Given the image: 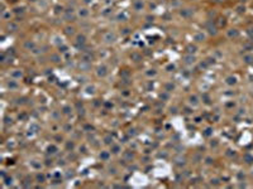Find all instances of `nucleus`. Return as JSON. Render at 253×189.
<instances>
[{
    "mask_svg": "<svg viewBox=\"0 0 253 189\" xmlns=\"http://www.w3.org/2000/svg\"><path fill=\"white\" fill-rule=\"evenodd\" d=\"M51 59L53 61V62H56V63H57V62H60V61H61V58H60V57L57 56V54H52V56H51Z\"/></svg>",
    "mask_w": 253,
    "mask_h": 189,
    "instance_id": "nucleus-17",
    "label": "nucleus"
},
{
    "mask_svg": "<svg viewBox=\"0 0 253 189\" xmlns=\"http://www.w3.org/2000/svg\"><path fill=\"white\" fill-rule=\"evenodd\" d=\"M112 141H113V139H110L109 136H108V138H105V143H106V144H110Z\"/></svg>",
    "mask_w": 253,
    "mask_h": 189,
    "instance_id": "nucleus-26",
    "label": "nucleus"
},
{
    "mask_svg": "<svg viewBox=\"0 0 253 189\" xmlns=\"http://www.w3.org/2000/svg\"><path fill=\"white\" fill-rule=\"evenodd\" d=\"M77 15L80 16V18H87L89 16V10L85 9V8H80V9L77 10Z\"/></svg>",
    "mask_w": 253,
    "mask_h": 189,
    "instance_id": "nucleus-4",
    "label": "nucleus"
},
{
    "mask_svg": "<svg viewBox=\"0 0 253 189\" xmlns=\"http://www.w3.org/2000/svg\"><path fill=\"white\" fill-rule=\"evenodd\" d=\"M11 77L13 78H20V77H23V72L19 71V69H15V71L11 72Z\"/></svg>",
    "mask_w": 253,
    "mask_h": 189,
    "instance_id": "nucleus-8",
    "label": "nucleus"
},
{
    "mask_svg": "<svg viewBox=\"0 0 253 189\" xmlns=\"http://www.w3.org/2000/svg\"><path fill=\"white\" fill-rule=\"evenodd\" d=\"M189 100H190V103L194 105V106H196V105L199 103V100H197V97H196L195 95H194V96H190V98H189Z\"/></svg>",
    "mask_w": 253,
    "mask_h": 189,
    "instance_id": "nucleus-12",
    "label": "nucleus"
},
{
    "mask_svg": "<svg viewBox=\"0 0 253 189\" xmlns=\"http://www.w3.org/2000/svg\"><path fill=\"white\" fill-rule=\"evenodd\" d=\"M194 41L195 42H202V41H205V36H204L202 33H196V34H194Z\"/></svg>",
    "mask_w": 253,
    "mask_h": 189,
    "instance_id": "nucleus-5",
    "label": "nucleus"
},
{
    "mask_svg": "<svg viewBox=\"0 0 253 189\" xmlns=\"http://www.w3.org/2000/svg\"><path fill=\"white\" fill-rule=\"evenodd\" d=\"M34 47H35L34 42L28 41V42H25V43H24V48H25V49H28V51H33V49H34Z\"/></svg>",
    "mask_w": 253,
    "mask_h": 189,
    "instance_id": "nucleus-7",
    "label": "nucleus"
},
{
    "mask_svg": "<svg viewBox=\"0 0 253 189\" xmlns=\"http://www.w3.org/2000/svg\"><path fill=\"white\" fill-rule=\"evenodd\" d=\"M63 112H65V113H67V115H68V113L71 112V108H70L68 106H66V107H63Z\"/></svg>",
    "mask_w": 253,
    "mask_h": 189,
    "instance_id": "nucleus-25",
    "label": "nucleus"
},
{
    "mask_svg": "<svg viewBox=\"0 0 253 189\" xmlns=\"http://www.w3.org/2000/svg\"><path fill=\"white\" fill-rule=\"evenodd\" d=\"M48 153L50 154H56L57 153V148L55 145H51V146H48Z\"/></svg>",
    "mask_w": 253,
    "mask_h": 189,
    "instance_id": "nucleus-14",
    "label": "nucleus"
},
{
    "mask_svg": "<svg viewBox=\"0 0 253 189\" xmlns=\"http://www.w3.org/2000/svg\"><path fill=\"white\" fill-rule=\"evenodd\" d=\"M15 13H17V14H19V13H23V9H15Z\"/></svg>",
    "mask_w": 253,
    "mask_h": 189,
    "instance_id": "nucleus-29",
    "label": "nucleus"
},
{
    "mask_svg": "<svg viewBox=\"0 0 253 189\" xmlns=\"http://www.w3.org/2000/svg\"><path fill=\"white\" fill-rule=\"evenodd\" d=\"M37 179H38V180H41V183H42L44 178H43V175H38V177H37Z\"/></svg>",
    "mask_w": 253,
    "mask_h": 189,
    "instance_id": "nucleus-28",
    "label": "nucleus"
},
{
    "mask_svg": "<svg viewBox=\"0 0 253 189\" xmlns=\"http://www.w3.org/2000/svg\"><path fill=\"white\" fill-rule=\"evenodd\" d=\"M208 29H209V33L210 34H216V28H214V27H211V25H210Z\"/></svg>",
    "mask_w": 253,
    "mask_h": 189,
    "instance_id": "nucleus-21",
    "label": "nucleus"
},
{
    "mask_svg": "<svg viewBox=\"0 0 253 189\" xmlns=\"http://www.w3.org/2000/svg\"><path fill=\"white\" fill-rule=\"evenodd\" d=\"M1 18H3L4 20H6L8 18H10V13H5V11H3V13H1Z\"/></svg>",
    "mask_w": 253,
    "mask_h": 189,
    "instance_id": "nucleus-18",
    "label": "nucleus"
},
{
    "mask_svg": "<svg viewBox=\"0 0 253 189\" xmlns=\"http://www.w3.org/2000/svg\"><path fill=\"white\" fill-rule=\"evenodd\" d=\"M86 92H87V93H91V95H92V93L95 92V87H94V86H89V87H86Z\"/></svg>",
    "mask_w": 253,
    "mask_h": 189,
    "instance_id": "nucleus-16",
    "label": "nucleus"
},
{
    "mask_svg": "<svg viewBox=\"0 0 253 189\" xmlns=\"http://www.w3.org/2000/svg\"><path fill=\"white\" fill-rule=\"evenodd\" d=\"M237 83V78L236 77H228L227 78V85L232 86V85H236Z\"/></svg>",
    "mask_w": 253,
    "mask_h": 189,
    "instance_id": "nucleus-13",
    "label": "nucleus"
},
{
    "mask_svg": "<svg viewBox=\"0 0 253 189\" xmlns=\"http://www.w3.org/2000/svg\"><path fill=\"white\" fill-rule=\"evenodd\" d=\"M196 49H197V48H196V46H191V44H190V46H187V47H186V52H187L189 54H192V53H195V52H196Z\"/></svg>",
    "mask_w": 253,
    "mask_h": 189,
    "instance_id": "nucleus-9",
    "label": "nucleus"
},
{
    "mask_svg": "<svg viewBox=\"0 0 253 189\" xmlns=\"http://www.w3.org/2000/svg\"><path fill=\"white\" fill-rule=\"evenodd\" d=\"M132 57H133V58H135V59H139V56L138 54H133Z\"/></svg>",
    "mask_w": 253,
    "mask_h": 189,
    "instance_id": "nucleus-31",
    "label": "nucleus"
},
{
    "mask_svg": "<svg viewBox=\"0 0 253 189\" xmlns=\"http://www.w3.org/2000/svg\"><path fill=\"white\" fill-rule=\"evenodd\" d=\"M8 29H14V30H17L18 29V25L14 24V23H10V24L8 25Z\"/></svg>",
    "mask_w": 253,
    "mask_h": 189,
    "instance_id": "nucleus-20",
    "label": "nucleus"
},
{
    "mask_svg": "<svg viewBox=\"0 0 253 189\" xmlns=\"http://www.w3.org/2000/svg\"><path fill=\"white\" fill-rule=\"evenodd\" d=\"M8 86L10 87V88H17V87H18V85H17V83H14V82H9Z\"/></svg>",
    "mask_w": 253,
    "mask_h": 189,
    "instance_id": "nucleus-24",
    "label": "nucleus"
},
{
    "mask_svg": "<svg viewBox=\"0 0 253 189\" xmlns=\"http://www.w3.org/2000/svg\"><path fill=\"white\" fill-rule=\"evenodd\" d=\"M228 36H229L230 38H236V37H238V30H237V29H230L229 32H228Z\"/></svg>",
    "mask_w": 253,
    "mask_h": 189,
    "instance_id": "nucleus-11",
    "label": "nucleus"
},
{
    "mask_svg": "<svg viewBox=\"0 0 253 189\" xmlns=\"http://www.w3.org/2000/svg\"><path fill=\"white\" fill-rule=\"evenodd\" d=\"M100 158H101V159H104V160H108L109 153H103V154H100Z\"/></svg>",
    "mask_w": 253,
    "mask_h": 189,
    "instance_id": "nucleus-19",
    "label": "nucleus"
},
{
    "mask_svg": "<svg viewBox=\"0 0 253 189\" xmlns=\"http://www.w3.org/2000/svg\"><path fill=\"white\" fill-rule=\"evenodd\" d=\"M185 62L187 63V64H191V63H194V62H195V57H194L192 54H189V56H186V57H185Z\"/></svg>",
    "mask_w": 253,
    "mask_h": 189,
    "instance_id": "nucleus-10",
    "label": "nucleus"
},
{
    "mask_svg": "<svg viewBox=\"0 0 253 189\" xmlns=\"http://www.w3.org/2000/svg\"><path fill=\"white\" fill-rule=\"evenodd\" d=\"M147 74H148V76H151V74H152V76H154V74H156V71H154V69H152V72H147Z\"/></svg>",
    "mask_w": 253,
    "mask_h": 189,
    "instance_id": "nucleus-27",
    "label": "nucleus"
},
{
    "mask_svg": "<svg viewBox=\"0 0 253 189\" xmlns=\"http://www.w3.org/2000/svg\"><path fill=\"white\" fill-rule=\"evenodd\" d=\"M84 1H85V4H91L92 0H84Z\"/></svg>",
    "mask_w": 253,
    "mask_h": 189,
    "instance_id": "nucleus-33",
    "label": "nucleus"
},
{
    "mask_svg": "<svg viewBox=\"0 0 253 189\" xmlns=\"http://www.w3.org/2000/svg\"><path fill=\"white\" fill-rule=\"evenodd\" d=\"M215 1H224V0H215Z\"/></svg>",
    "mask_w": 253,
    "mask_h": 189,
    "instance_id": "nucleus-35",
    "label": "nucleus"
},
{
    "mask_svg": "<svg viewBox=\"0 0 253 189\" xmlns=\"http://www.w3.org/2000/svg\"><path fill=\"white\" fill-rule=\"evenodd\" d=\"M119 150H120V148H119L118 145H114V146H113V153H114V154L119 153Z\"/></svg>",
    "mask_w": 253,
    "mask_h": 189,
    "instance_id": "nucleus-23",
    "label": "nucleus"
},
{
    "mask_svg": "<svg viewBox=\"0 0 253 189\" xmlns=\"http://www.w3.org/2000/svg\"><path fill=\"white\" fill-rule=\"evenodd\" d=\"M174 68H175V66H174V64H172V66L170 64V66H168V67H167V69H174Z\"/></svg>",
    "mask_w": 253,
    "mask_h": 189,
    "instance_id": "nucleus-32",
    "label": "nucleus"
},
{
    "mask_svg": "<svg viewBox=\"0 0 253 189\" xmlns=\"http://www.w3.org/2000/svg\"><path fill=\"white\" fill-rule=\"evenodd\" d=\"M143 6H144V4H143V1H142V0H135V1L133 3V8H134L135 11L143 10Z\"/></svg>",
    "mask_w": 253,
    "mask_h": 189,
    "instance_id": "nucleus-3",
    "label": "nucleus"
},
{
    "mask_svg": "<svg viewBox=\"0 0 253 189\" xmlns=\"http://www.w3.org/2000/svg\"><path fill=\"white\" fill-rule=\"evenodd\" d=\"M85 42H86V37L84 36V34H79V36L76 37V43L77 44H85Z\"/></svg>",
    "mask_w": 253,
    "mask_h": 189,
    "instance_id": "nucleus-6",
    "label": "nucleus"
},
{
    "mask_svg": "<svg viewBox=\"0 0 253 189\" xmlns=\"http://www.w3.org/2000/svg\"><path fill=\"white\" fill-rule=\"evenodd\" d=\"M75 33V29L72 27H67L66 28V34H68V36H72V34Z\"/></svg>",
    "mask_w": 253,
    "mask_h": 189,
    "instance_id": "nucleus-15",
    "label": "nucleus"
},
{
    "mask_svg": "<svg viewBox=\"0 0 253 189\" xmlns=\"http://www.w3.org/2000/svg\"><path fill=\"white\" fill-rule=\"evenodd\" d=\"M67 148H71V149H72V148H73V144H72V143L68 144V145H67Z\"/></svg>",
    "mask_w": 253,
    "mask_h": 189,
    "instance_id": "nucleus-34",
    "label": "nucleus"
},
{
    "mask_svg": "<svg viewBox=\"0 0 253 189\" xmlns=\"http://www.w3.org/2000/svg\"><path fill=\"white\" fill-rule=\"evenodd\" d=\"M181 15H184V16H189V15H190V11H189V9H185V10H182V11H181Z\"/></svg>",
    "mask_w": 253,
    "mask_h": 189,
    "instance_id": "nucleus-22",
    "label": "nucleus"
},
{
    "mask_svg": "<svg viewBox=\"0 0 253 189\" xmlns=\"http://www.w3.org/2000/svg\"><path fill=\"white\" fill-rule=\"evenodd\" d=\"M246 59H247V61H246V62H247V63H249V62H252V58H251V57H247V58H246Z\"/></svg>",
    "mask_w": 253,
    "mask_h": 189,
    "instance_id": "nucleus-30",
    "label": "nucleus"
},
{
    "mask_svg": "<svg viewBox=\"0 0 253 189\" xmlns=\"http://www.w3.org/2000/svg\"><path fill=\"white\" fill-rule=\"evenodd\" d=\"M106 73H108V68H106V66H99L96 69V74L97 77H105Z\"/></svg>",
    "mask_w": 253,
    "mask_h": 189,
    "instance_id": "nucleus-2",
    "label": "nucleus"
},
{
    "mask_svg": "<svg viewBox=\"0 0 253 189\" xmlns=\"http://www.w3.org/2000/svg\"><path fill=\"white\" fill-rule=\"evenodd\" d=\"M104 41L106 43H114L115 42V39H117V36L113 33V32H108V33H105L104 34Z\"/></svg>",
    "mask_w": 253,
    "mask_h": 189,
    "instance_id": "nucleus-1",
    "label": "nucleus"
}]
</instances>
